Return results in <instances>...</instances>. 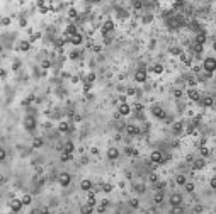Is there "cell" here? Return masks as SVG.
I'll use <instances>...</instances> for the list:
<instances>
[{"label": "cell", "mask_w": 216, "mask_h": 214, "mask_svg": "<svg viewBox=\"0 0 216 214\" xmlns=\"http://www.w3.org/2000/svg\"><path fill=\"white\" fill-rule=\"evenodd\" d=\"M203 68L206 70V73H213L216 70V60L214 58H206L204 63H203Z\"/></svg>", "instance_id": "cell-1"}, {"label": "cell", "mask_w": 216, "mask_h": 214, "mask_svg": "<svg viewBox=\"0 0 216 214\" xmlns=\"http://www.w3.org/2000/svg\"><path fill=\"white\" fill-rule=\"evenodd\" d=\"M150 160H152L153 163H163V160H165V156H163V153H162V151L155 150L153 153L150 155Z\"/></svg>", "instance_id": "cell-2"}, {"label": "cell", "mask_w": 216, "mask_h": 214, "mask_svg": "<svg viewBox=\"0 0 216 214\" xmlns=\"http://www.w3.org/2000/svg\"><path fill=\"white\" fill-rule=\"evenodd\" d=\"M70 180H71V177H70V173H66V172H63V173L58 175V182H60V185H63V187L70 185Z\"/></svg>", "instance_id": "cell-3"}, {"label": "cell", "mask_w": 216, "mask_h": 214, "mask_svg": "<svg viewBox=\"0 0 216 214\" xmlns=\"http://www.w3.org/2000/svg\"><path fill=\"white\" fill-rule=\"evenodd\" d=\"M24 128H26L27 131H32V129L36 128V119L32 117V116H27V117H24Z\"/></svg>", "instance_id": "cell-4"}, {"label": "cell", "mask_w": 216, "mask_h": 214, "mask_svg": "<svg viewBox=\"0 0 216 214\" xmlns=\"http://www.w3.org/2000/svg\"><path fill=\"white\" fill-rule=\"evenodd\" d=\"M187 97H189L191 100H194V102H199L201 100V93H199V90H196V88L187 90Z\"/></svg>", "instance_id": "cell-5"}, {"label": "cell", "mask_w": 216, "mask_h": 214, "mask_svg": "<svg viewBox=\"0 0 216 214\" xmlns=\"http://www.w3.org/2000/svg\"><path fill=\"white\" fill-rule=\"evenodd\" d=\"M22 201H20V199H12V201H10V209H12L14 212H19L20 209H22Z\"/></svg>", "instance_id": "cell-6"}, {"label": "cell", "mask_w": 216, "mask_h": 214, "mask_svg": "<svg viewBox=\"0 0 216 214\" xmlns=\"http://www.w3.org/2000/svg\"><path fill=\"white\" fill-rule=\"evenodd\" d=\"M152 114L155 116V117H157V119H165V117H167V114H165V111H163V109H162V107H158V106H155L153 109H152Z\"/></svg>", "instance_id": "cell-7"}, {"label": "cell", "mask_w": 216, "mask_h": 214, "mask_svg": "<svg viewBox=\"0 0 216 214\" xmlns=\"http://www.w3.org/2000/svg\"><path fill=\"white\" fill-rule=\"evenodd\" d=\"M146 78H148V77H146V71H145V70H138V71L135 73V80L138 82V83L146 82Z\"/></svg>", "instance_id": "cell-8"}, {"label": "cell", "mask_w": 216, "mask_h": 214, "mask_svg": "<svg viewBox=\"0 0 216 214\" xmlns=\"http://www.w3.org/2000/svg\"><path fill=\"white\" fill-rule=\"evenodd\" d=\"M170 204H172V207L181 206V204H182V195H181V194H172V195H170Z\"/></svg>", "instance_id": "cell-9"}, {"label": "cell", "mask_w": 216, "mask_h": 214, "mask_svg": "<svg viewBox=\"0 0 216 214\" xmlns=\"http://www.w3.org/2000/svg\"><path fill=\"white\" fill-rule=\"evenodd\" d=\"M199 104H201V106H204V107H211L214 104V99L211 95H206V97H203V99L199 100Z\"/></svg>", "instance_id": "cell-10"}, {"label": "cell", "mask_w": 216, "mask_h": 214, "mask_svg": "<svg viewBox=\"0 0 216 214\" xmlns=\"http://www.w3.org/2000/svg\"><path fill=\"white\" fill-rule=\"evenodd\" d=\"M182 129H184V122L182 121H177V122L172 124V131H174V134H181Z\"/></svg>", "instance_id": "cell-11"}, {"label": "cell", "mask_w": 216, "mask_h": 214, "mask_svg": "<svg viewBox=\"0 0 216 214\" xmlns=\"http://www.w3.org/2000/svg\"><path fill=\"white\" fill-rule=\"evenodd\" d=\"M126 131H128L129 136H136V134H140V128L135 124H129V126H126Z\"/></svg>", "instance_id": "cell-12"}, {"label": "cell", "mask_w": 216, "mask_h": 214, "mask_svg": "<svg viewBox=\"0 0 216 214\" xmlns=\"http://www.w3.org/2000/svg\"><path fill=\"white\" fill-rule=\"evenodd\" d=\"M117 156H119V150H117V148H109V150H107V158H109V160H116Z\"/></svg>", "instance_id": "cell-13"}, {"label": "cell", "mask_w": 216, "mask_h": 214, "mask_svg": "<svg viewBox=\"0 0 216 214\" xmlns=\"http://www.w3.org/2000/svg\"><path fill=\"white\" fill-rule=\"evenodd\" d=\"M114 29V24H112V20H106V22H104V26H102V34L106 36L107 32H111Z\"/></svg>", "instance_id": "cell-14"}, {"label": "cell", "mask_w": 216, "mask_h": 214, "mask_svg": "<svg viewBox=\"0 0 216 214\" xmlns=\"http://www.w3.org/2000/svg\"><path fill=\"white\" fill-rule=\"evenodd\" d=\"M82 41H84V36H82V34H75V36H71V38H70V43L73 46L82 44Z\"/></svg>", "instance_id": "cell-15"}, {"label": "cell", "mask_w": 216, "mask_h": 214, "mask_svg": "<svg viewBox=\"0 0 216 214\" xmlns=\"http://www.w3.org/2000/svg\"><path fill=\"white\" fill-rule=\"evenodd\" d=\"M204 43H206V32L199 31V32H197V36H196V44H201V46H203Z\"/></svg>", "instance_id": "cell-16"}, {"label": "cell", "mask_w": 216, "mask_h": 214, "mask_svg": "<svg viewBox=\"0 0 216 214\" xmlns=\"http://www.w3.org/2000/svg\"><path fill=\"white\" fill-rule=\"evenodd\" d=\"M117 112H119L121 116H128L129 112H131V107H129L128 104H121V106H119V111H117Z\"/></svg>", "instance_id": "cell-17"}, {"label": "cell", "mask_w": 216, "mask_h": 214, "mask_svg": "<svg viewBox=\"0 0 216 214\" xmlns=\"http://www.w3.org/2000/svg\"><path fill=\"white\" fill-rule=\"evenodd\" d=\"M80 212H82V214H92V212H94V206H90V204L87 202V204H84V206L80 207Z\"/></svg>", "instance_id": "cell-18"}, {"label": "cell", "mask_w": 216, "mask_h": 214, "mask_svg": "<svg viewBox=\"0 0 216 214\" xmlns=\"http://www.w3.org/2000/svg\"><path fill=\"white\" fill-rule=\"evenodd\" d=\"M75 34H78V29H77V26L75 24H70V26L66 27V36H75Z\"/></svg>", "instance_id": "cell-19"}, {"label": "cell", "mask_w": 216, "mask_h": 214, "mask_svg": "<svg viewBox=\"0 0 216 214\" xmlns=\"http://www.w3.org/2000/svg\"><path fill=\"white\" fill-rule=\"evenodd\" d=\"M204 165H206L204 158H197V160L194 161V170H201V168H204Z\"/></svg>", "instance_id": "cell-20"}, {"label": "cell", "mask_w": 216, "mask_h": 214, "mask_svg": "<svg viewBox=\"0 0 216 214\" xmlns=\"http://www.w3.org/2000/svg\"><path fill=\"white\" fill-rule=\"evenodd\" d=\"M80 187H82V190H87V192H90V190H92V182H90V180H82Z\"/></svg>", "instance_id": "cell-21"}, {"label": "cell", "mask_w": 216, "mask_h": 214, "mask_svg": "<svg viewBox=\"0 0 216 214\" xmlns=\"http://www.w3.org/2000/svg\"><path fill=\"white\" fill-rule=\"evenodd\" d=\"M153 201H155V204H160L162 201H163V190H158L157 194H155V197H153Z\"/></svg>", "instance_id": "cell-22"}, {"label": "cell", "mask_w": 216, "mask_h": 214, "mask_svg": "<svg viewBox=\"0 0 216 214\" xmlns=\"http://www.w3.org/2000/svg\"><path fill=\"white\" fill-rule=\"evenodd\" d=\"M73 150H75L73 143H71V141H66V143H65V148H63V151H66V153H73Z\"/></svg>", "instance_id": "cell-23"}, {"label": "cell", "mask_w": 216, "mask_h": 214, "mask_svg": "<svg viewBox=\"0 0 216 214\" xmlns=\"http://www.w3.org/2000/svg\"><path fill=\"white\" fill-rule=\"evenodd\" d=\"M29 48H31V41H22L19 44V49L20 51H29Z\"/></svg>", "instance_id": "cell-24"}, {"label": "cell", "mask_w": 216, "mask_h": 214, "mask_svg": "<svg viewBox=\"0 0 216 214\" xmlns=\"http://www.w3.org/2000/svg\"><path fill=\"white\" fill-rule=\"evenodd\" d=\"M58 129H60L61 133H68V131H70V124H68V122H60Z\"/></svg>", "instance_id": "cell-25"}, {"label": "cell", "mask_w": 216, "mask_h": 214, "mask_svg": "<svg viewBox=\"0 0 216 214\" xmlns=\"http://www.w3.org/2000/svg\"><path fill=\"white\" fill-rule=\"evenodd\" d=\"M175 182H177L179 185H186V184H187L186 175H177V177H175Z\"/></svg>", "instance_id": "cell-26"}, {"label": "cell", "mask_w": 216, "mask_h": 214, "mask_svg": "<svg viewBox=\"0 0 216 214\" xmlns=\"http://www.w3.org/2000/svg\"><path fill=\"white\" fill-rule=\"evenodd\" d=\"M107 204H109V201H106V199H104V201L100 202V206L97 207V212H104V211H106V207H107Z\"/></svg>", "instance_id": "cell-27"}, {"label": "cell", "mask_w": 216, "mask_h": 214, "mask_svg": "<svg viewBox=\"0 0 216 214\" xmlns=\"http://www.w3.org/2000/svg\"><path fill=\"white\" fill-rule=\"evenodd\" d=\"M43 146V139L41 138H34L32 139V148H41Z\"/></svg>", "instance_id": "cell-28"}, {"label": "cell", "mask_w": 216, "mask_h": 214, "mask_svg": "<svg viewBox=\"0 0 216 214\" xmlns=\"http://www.w3.org/2000/svg\"><path fill=\"white\" fill-rule=\"evenodd\" d=\"M71 158H73V155H71V153H66V151H63V153H61V161H70Z\"/></svg>", "instance_id": "cell-29"}, {"label": "cell", "mask_w": 216, "mask_h": 214, "mask_svg": "<svg viewBox=\"0 0 216 214\" xmlns=\"http://www.w3.org/2000/svg\"><path fill=\"white\" fill-rule=\"evenodd\" d=\"M168 51H170V54H182V49L179 48V46H172Z\"/></svg>", "instance_id": "cell-30"}, {"label": "cell", "mask_w": 216, "mask_h": 214, "mask_svg": "<svg viewBox=\"0 0 216 214\" xmlns=\"http://www.w3.org/2000/svg\"><path fill=\"white\" fill-rule=\"evenodd\" d=\"M89 204L95 206V194H94V192H89Z\"/></svg>", "instance_id": "cell-31"}, {"label": "cell", "mask_w": 216, "mask_h": 214, "mask_svg": "<svg viewBox=\"0 0 216 214\" xmlns=\"http://www.w3.org/2000/svg\"><path fill=\"white\" fill-rule=\"evenodd\" d=\"M181 60H182V61H184V63H186V65H191V56H187V54H186V53H182V54H181Z\"/></svg>", "instance_id": "cell-32"}, {"label": "cell", "mask_w": 216, "mask_h": 214, "mask_svg": "<svg viewBox=\"0 0 216 214\" xmlns=\"http://www.w3.org/2000/svg\"><path fill=\"white\" fill-rule=\"evenodd\" d=\"M20 201H22V204H24V206H29V204H31V201H32V199H31V195H24V197H22V199H20Z\"/></svg>", "instance_id": "cell-33"}, {"label": "cell", "mask_w": 216, "mask_h": 214, "mask_svg": "<svg viewBox=\"0 0 216 214\" xmlns=\"http://www.w3.org/2000/svg\"><path fill=\"white\" fill-rule=\"evenodd\" d=\"M68 17H71V19L78 17V12H77V9H70V10H68Z\"/></svg>", "instance_id": "cell-34"}, {"label": "cell", "mask_w": 216, "mask_h": 214, "mask_svg": "<svg viewBox=\"0 0 216 214\" xmlns=\"http://www.w3.org/2000/svg\"><path fill=\"white\" fill-rule=\"evenodd\" d=\"M165 185H167L165 182H157V184H155V189H157V192H158V190H163Z\"/></svg>", "instance_id": "cell-35"}, {"label": "cell", "mask_w": 216, "mask_h": 214, "mask_svg": "<svg viewBox=\"0 0 216 214\" xmlns=\"http://www.w3.org/2000/svg\"><path fill=\"white\" fill-rule=\"evenodd\" d=\"M172 214H184L181 206H175V207H172Z\"/></svg>", "instance_id": "cell-36"}, {"label": "cell", "mask_w": 216, "mask_h": 214, "mask_svg": "<svg viewBox=\"0 0 216 214\" xmlns=\"http://www.w3.org/2000/svg\"><path fill=\"white\" fill-rule=\"evenodd\" d=\"M194 53L199 56V54L203 53V46H201V44H194Z\"/></svg>", "instance_id": "cell-37"}, {"label": "cell", "mask_w": 216, "mask_h": 214, "mask_svg": "<svg viewBox=\"0 0 216 214\" xmlns=\"http://www.w3.org/2000/svg\"><path fill=\"white\" fill-rule=\"evenodd\" d=\"M102 190L106 192V194H109V192L112 190V185H111V184H104V185H102Z\"/></svg>", "instance_id": "cell-38"}, {"label": "cell", "mask_w": 216, "mask_h": 214, "mask_svg": "<svg viewBox=\"0 0 216 214\" xmlns=\"http://www.w3.org/2000/svg\"><path fill=\"white\" fill-rule=\"evenodd\" d=\"M152 19H153V15H152V14H146V15H143V22H145V24L152 22Z\"/></svg>", "instance_id": "cell-39"}, {"label": "cell", "mask_w": 216, "mask_h": 214, "mask_svg": "<svg viewBox=\"0 0 216 214\" xmlns=\"http://www.w3.org/2000/svg\"><path fill=\"white\" fill-rule=\"evenodd\" d=\"M94 80H95V73H89L87 78H85V82H89V83H92Z\"/></svg>", "instance_id": "cell-40"}, {"label": "cell", "mask_w": 216, "mask_h": 214, "mask_svg": "<svg viewBox=\"0 0 216 214\" xmlns=\"http://www.w3.org/2000/svg\"><path fill=\"white\" fill-rule=\"evenodd\" d=\"M184 187H186V190H187V192H192V190H194V184H192V182H187Z\"/></svg>", "instance_id": "cell-41"}, {"label": "cell", "mask_w": 216, "mask_h": 214, "mask_svg": "<svg viewBox=\"0 0 216 214\" xmlns=\"http://www.w3.org/2000/svg\"><path fill=\"white\" fill-rule=\"evenodd\" d=\"M153 71H155V73H162V71H163V66H162V65H155Z\"/></svg>", "instance_id": "cell-42"}, {"label": "cell", "mask_w": 216, "mask_h": 214, "mask_svg": "<svg viewBox=\"0 0 216 214\" xmlns=\"http://www.w3.org/2000/svg\"><path fill=\"white\" fill-rule=\"evenodd\" d=\"M199 150H201V155H203V156H208V155H209V150H208L206 146H201Z\"/></svg>", "instance_id": "cell-43"}, {"label": "cell", "mask_w": 216, "mask_h": 214, "mask_svg": "<svg viewBox=\"0 0 216 214\" xmlns=\"http://www.w3.org/2000/svg\"><path fill=\"white\" fill-rule=\"evenodd\" d=\"M129 206H131V207H138V206H140L138 199H131V201H129Z\"/></svg>", "instance_id": "cell-44"}, {"label": "cell", "mask_w": 216, "mask_h": 214, "mask_svg": "<svg viewBox=\"0 0 216 214\" xmlns=\"http://www.w3.org/2000/svg\"><path fill=\"white\" fill-rule=\"evenodd\" d=\"M143 5H145V3H143V2H140V0H136V2H133V7H135V9H141Z\"/></svg>", "instance_id": "cell-45"}, {"label": "cell", "mask_w": 216, "mask_h": 214, "mask_svg": "<svg viewBox=\"0 0 216 214\" xmlns=\"http://www.w3.org/2000/svg\"><path fill=\"white\" fill-rule=\"evenodd\" d=\"M126 153H128V155H133V156H136V155H138V151L133 150V148H126Z\"/></svg>", "instance_id": "cell-46"}, {"label": "cell", "mask_w": 216, "mask_h": 214, "mask_svg": "<svg viewBox=\"0 0 216 214\" xmlns=\"http://www.w3.org/2000/svg\"><path fill=\"white\" fill-rule=\"evenodd\" d=\"M78 56H80V53H78L77 49H75V51H71V53H70V58H71V60H77Z\"/></svg>", "instance_id": "cell-47"}, {"label": "cell", "mask_w": 216, "mask_h": 214, "mask_svg": "<svg viewBox=\"0 0 216 214\" xmlns=\"http://www.w3.org/2000/svg\"><path fill=\"white\" fill-rule=\"evenodd\" d=\"M150 182H153V184H157V182H158L157 173H152V175H150Z\"/></svg>", "instance_id": "cell-48"}, {"label": "cell", "mask_w": 216, "mask_h": 214, "mask_svg": "<svg viewBox=\"0 0 216 214\" xmlns=\"http://www.w3.org/2000/svg\"><path fill=\"white\" fill-rule=\"evenodd\" d=\"M174 97H177V99H179V97H182V90L181 88H175L174 90Z\"/></svg>", "instance_id": "cell-49"}, {"label": "cell", "mask_w": 216, "mask_h": 214, "mask_svg": "<svg viewBox=\"0 0 216 214\" xmlns=\"http://www.w3.org/2000/svg\"><path fill=\"white\" fill-rule=\"evenodd\" d=\"M181 7H184V2H175L172 5V9H181Z\"/></svg>", "instance_id": "cell-50"}, {"label": "cell", "mask_w": 216, "mask_h": 214, "mask_svg": "<svg viewBox=\"0 0 216 214\" xmlns=\"http://www.w3.org/2000/svg\"><path fill=\"white\" fill-rule=\"evenodd\" d=\"M41 66H43V68H49V66H51V61L44 60V61H43V63H41Z\"/></svg>", "instance_id": "cell-51"}, {"label": "cell", "mask_w": 216, "mask_h": 214, "mask_svg": "<svg viewBox=\"0 0 216 214\" xmlns=\"http://www.w3.org/2000/svg\"><path fill=\"white\" fill-rule=\"evenodd\" d=\"M209 185H211V189H214V190H216V177H213V179L209 180Z\"/></svg>", "instance_id": "cell-52"}, {"label": "cell", "mask_w": 216, "mask_h": 214, "mask_svg": "<svg viewBox=\"0 0 216 214\" xmlns=\"http://www.w3.org/2000/svg\"><path fill=\"white\" fill-rule=\"evenodd\" d=\"M2 24H3V26H9V24H10V19H9V17H3V19H2Z\"/></svg>", "instance_id": "cell-53"}, {"label": "cell", "mask_w": 216, "mask_h": 214, "mask_svg": "<svg viewBox=\"0 0 216 214\" xmlns=\"http://www.w3.org/2000/svg\"><path fill=\"white\" fill-rule=\"evenodd\" d=\"M90 87H92V83L85 82V87H84V90H85V92H89V90H90Z\"/></svg>", "instance_id": "cell-54"}, {"label": "cell", "mask_w": 216, "mask_h": 214, "mask_svg": "<svg viewBox=\"0 0 216 214\" xmlns=\"http://www.w3.org/2000/svg\"><path fill=\"white\" fill-rule=\"evenodd\" d=\"M39 36H41L39 32H38V34H32V36H31V43H32V41H36V39H39Z\"/></svg>", "instance_id": "cell-55"}, {"label": "cell", "mask_w": 216, "mask_h": 214, "mask_svg": "<svg viewBox=\"0 0 216 214\" xmlns=\"http://www.w3.org/2000/svg\"><path fill=\"white\" fill-rule=\"evenodd\" d=\"M0 160H5V150H0Z\"/></svg>", "instance_id": "cell-56"}, {"label": "cell", "mask_w": 216, "mask_h": 214, "mask_svg": "<svg viewBox=\"0 0 216 214\" xmlns=\"http://www.w3.org/2000/svg\"><path fill=\"white\" fill-rule=\"evenodd\" d=\"M189 85H196V78H192V77H189Z\"/></svg>", "instance_id": "cell-57"}, {"label": "cell", "mask_w": 216, "mask_h": 214, "mask_svg": "<svg viewBox=\"0 0 216 214\" xmlns=\"http://www.w3.org/2000/svg\"><path fill=\"white\" fill-rule=\"evenodd\" d=\"M196 212H203V206H196Z\"/></svg>", "instance_id": "cell-58"}, {"label": "cell", "mask_w": 216, "mask_h": 214, "mask_svg": "<svg viewBox=\"0 0 216 214\" xmlns=\"http://www.w3.org/2000/svg\"><path fill=\"white\" fill-rule=\"evenodd\" d=\"M135 93V88H128V95H133Z\"/></svg>", "instance_id": "cell-59"}, {"label": "cell", "mask_w": 216, "mask_h": 214, "mask_svg": "<svg viewBox=\"0 0 216 214\" xmlns=\"http://www.w3.org/2000/svg\"><path fill=\"white\" fill-rule=\"evenodd\" d=\"M213 49H214V51H216V41L213 43Z\"/></svg>", "instance_id": "cell-60"}, {"label": "cell", "mask_w": 216, "mask_h": 214, "mask_svg": "<svg viewBox=\"0 0 216 214\" xmlns=\"http://www.w3.org/2000/svg\"><path fill=\"white\" fill-rule=\"evenodd\" d=\"M214 143H216V141H214Z\"/></svg>", "instance_id": "cell-61"}]
</instances>
